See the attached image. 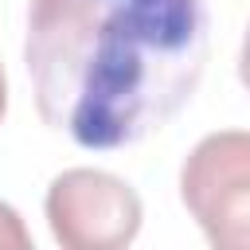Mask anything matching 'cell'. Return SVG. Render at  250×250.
<instances>
[{"instance_id":"1","label":"cell","mask_w":250,"mask_h":250,"mask_svg":"<svg viewBox=\"0 0 250 250\" xmlns=\"http://www.w3.org/2000/svg\"><path fill=\"white\" fill-rule=\"evenodd\" d=\"M207 39V0H31L35 109L82 148H129L191 102Z\"/></svg>"},{"instance_id":"2","label":"cell","mask_w":250,"mask_h":250,"mask_svg":"<svg viewBox=\"0 0 250 250\" xmlns=\"http://www.w3.org/2000/svg\"><path fill=\"white\" fill-rule=\"evenodd\" d=\"M180 195L215 250H250V133H207L180 168Z\"/></svg>"},{"instance_id":"3","label":"cell","mask_w":250,"mask_h":250,"mask_svg":"<svg viewBox=\"0 0 250 250\" xmlns=\"http://www.w3.org/2000/svg\"><path fill=\"white\" fill-rule=\"evenodd\" d=\"M43 211L62 250H121L137 238L145 219L141 195L102 168L59 172L47 188Z\"/></svg>"},{"instance_id":"4","label":"cell","mask_w":250,"mask_h":250,"mask_svg":"<svg viewBox=\"0 0 250 250\" xmlns=\"http://www.w3.org/2000/svg\"><path fill=\"white\" fill-rule=\"evenodd\" d=\"M27 246H31V234L20 211L12 203H0V250H27Z\"/></svg>"},{"instance_id":"5","label":"cell","mask_w":250,"mask_h":250,"mask_svg":"<svg viewBox=\"0 0 250 250\" xmlns=\"http://www.w3.org/2000/svg\"><path fill=\"white\" fill-rule=\"evenodd\" d=\"M238 78L250 90V27H246V39H242V55H238Z\"/></svg>"},{"instance_id":"6","label":"cell","mask_w":250,"mask_h":250,"mask_svg":"<svg viewBox=\"0 0 250 250\" xmlns=\"http://www.w3.org/2000/svg\"><path fill=\"white\" fill-rule=\"evenodd\" d=\"M8 113V78H4V66H0V121Z\"/></svg>"}]
</instances>
